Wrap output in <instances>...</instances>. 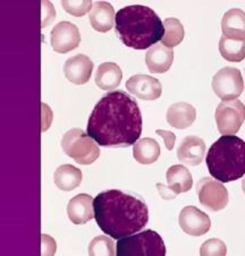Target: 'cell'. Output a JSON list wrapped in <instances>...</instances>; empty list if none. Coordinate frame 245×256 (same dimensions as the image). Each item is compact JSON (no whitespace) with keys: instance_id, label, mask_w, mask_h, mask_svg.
<instances>
[{"instance_id":"cell-1","label":"cell","mask_w":245,"mask_h":256,"mask_svg":"<svg viewBox=\"0 0 245 256\" xmlns=\"http://www.w3.org/2000/svg\"><path fill=\"white\" fill-rule=\"evenodd\" d=\"M88 134L100 146L134 145L142 134L139 104L124 91L108 92L98 101L90 114Z\"/></svg>"},{"instance_id":"cell-2","label":"cell","mask_w":245,"mask_h":256,"mask_svg":"<svg viewBox=\"0 0 245 256\" xmlns=\"http://www.w3.org/2000/svg\"><path fill=\"white\" fill-rule=\"evenodd\" d=\"M93 208L99 228L114 240L139 232L149 222L143 200L119 190L101 192L93 200Z\"/></svg>"},{"instance_id":"cell-3","label":"cell","mask_w":245,"mask_h":256,"mask_svg":"<svg viewBox=\"0 0 245 256\" xmlns=\"http://www.w3.org/2000/svg\"><path fill=\"white\" fill-rule=\"evenodd\" d=\"M115 31L128 48L144 50L161 41L165 28L156 12L142 5H132L118 10Z\"/></svg>"},{"instance_id":"cell-4","label":"cell","mask_w":245,"mask_h":256,"mask_svg":"<svg viewBox=\"0 0 245 256\" xmlns=\"http://www.w3.org/2000/svg\"><path fill=\"white\" fill-rule=\"evenodd\" d=\"M205 162L217 180H237L245 174V142L235 135H222L209 148Z\"/></svg>"},{"instance_id":"cell-5","label":"cell","mask_w":245,"mask_h":256,"mask_svg":"<svg viewBox=\"0 0 245 256\" xmlns=\"http://www.w3.org/2000/svg\"><path fill=\"white\" fill-rule=\"evenodd\" d=\"M62 148L66 156L73 158L79 164H91L100 156L99 144L80 128H72L64 134Z\"/></svg>"},{"instance_id":"cell-6","label":"cell","mask_w":245,"mask_h":256,"mask_svg":"<svg viewBox=\"0 0 245 256\" xmlns=\"http://www.w3.org/2000/svg\"><path fill=\"white\" fill-rule=\"evenodd\" d=\"M117 255H166V246L163 240L153 230H145L139 234H133L123 237L117 242Z\"/></svg>"},{"instance_id":"cell-7","label":"cell","mask_w":245,"mask_h":256,"mask_svg":"<svg viewBox=\"0 0 245 256\" xmlns=\"http://www.w3.org/2000/svg\"><path fill=\"white\" fill-rule=\"evenodd\" d=\"M219 133L235 135L245 120V106L239 100L222 101L214 114Z\"/></svg>"},{"instance_id":"cell-8","label":"cell","mask_w":245,"mask_h":256,"mask_svg":"<svg viewBox=\"0 0 245 256\" xmlns=\"http://www.w3.org/2000/svg\"><path fill=\"white\" fill-rule=\"evenodd\" d=\"M212 90L214 94L222 101L237 99L244 90L243 78L239 70L225 67L218 70L212 78Z\"/></svg>"},{"instance_id":"cell-9","label":"cell","mask_w":245,"mask_h":256,"mask_svg":"<svg viewBox=\"0 0 245 256\" xmlns=\"http://www.w3.org/2000/svg\"><path fill=\"white\" fill-rule=\"evenodd\" d=\"M197 198L200 203L210 211H221L228 204V192L219 180L204 177L196 184Z\"/></svg>"},{"instance_id":"cell-10","label":"cell","mask_w":245,"mask_h":256,"mask_svg":"<svg viewBox=\"0 0 245 256\" xmlns=\"http://www.w3.org/2000/svg\"><path fill=\"white\" fill-rule=\"evenodd\" d=\"M50 42L56 52H70L80 46L81 36L79 28L67 20L58 23L51 30Z\"/></svg>"},{"instance_id":"cell-11","label":"cell","mask_w":245,"mask_h":256,"mask_svg":"<svg viewBox=\"0 0 245 256\" xmlns=\"http://www.w3.org/2000/svg\"><path fill=\"white\" fill-rule=\"evenodd\" d=\"M178 222L185 234L191 236H202L211 227V220L196 206H185L179 213Z\"/></svg>"},{"instance_id":"cell-12","label":"cell","mask_w":245,"mask_h":256,"mask_svg":"<svg viewBox=\"0 0 245 256\" xmlns=\"http://www.w3.org/2000/svg\"><path fill=\"white\" fill-rule=\"evenodd\" d=\"M127 91L141 100H157L160 98L162 86L160 80L149 75H134L127 80Z\"/></svg>"},{"instance_id":"cell-13","label":"cell","mask_w":245,"mask_h":256,"mask_svg":"<svg viewBox=\"0 0 245 256\" xmlns=\"http://www.w3.org/2000/svg\"><path fill=\"white\" fill-rule=\"evenodd\" d=\"M93 62L85 54H75L68 58L64 65V74L71 83L75 85H83L91 78L93 70Z\"/></svg>"},{"instance_id":"cell-14","label":"cell","mask_w":245,"mask_h":256,"mask_svg":"<svg viewBox=\"0 0 245 256\" xmlns=\"http://www.w3.org/2000/svg\"><path fill=\"white\" fill-rule=\"evenodd\" d=\"M205 153L204 140L196 136H187L177 148L178 160L184 164L196 167L202 164Z\"/></svg>"},{"instance_id":"cell-15","label":"cell","mask_w":245,"mask_h":256,"mask_svg":"<svg viewBox=\"0 0 245 256\" xmlns=\"http://www.w3.org/2000/svg\"><path fill=\"white\" fill-rule=\"evenodd\" d=\"M93 198L88 194H79L67 206V216L75 224H84L94 218Z\"/></svg>"},{"instance_id":"cell-16","label":"cell","mask_w":245,"mask_h":256,"mask_svg":"<svg viewBox=\"0 0 245 256\" xmlns=\"http://www.w3.org/2000/svg\"><path fill=\"white\" fill-rule=\"evenodd\" d=\"M174 51L168 46L161 44H154L148 50L145 54V64L148 70L152 74H162L167 72L173 65Z\"/></svg>"},{"instance_id":"cell-17","label":"cell","mask_w":245,"mask_h":256,"mask_svg":"<svg viewBox=\"0 0 245 256\" xmlns=\"http://www.w3.org/2000/svg\"><path fill=\"white\" fill-rule=\"evenodd\" d=\"M115 18L114 7L107 2H94L89 12L90 23L97 32L106 33L110 31L114 28Z\"/></svg>"},{"instance_id":"cell-18","label":"cell","mask_w":245,"mask_h":256,"mask_svg":"<svg viewBox=\"0 0 245 256\" xmlns=\"http://www.w3.org/2000/svg\"><path fill=\"white\" fill-rule=\"evenodd\" d=\"M166 119L171 127L185 130L195 122L196 110L194 106L186 102H177L171 104L167 110Z\"/></svg>"},{"instance_id":"cell-19","label":"cell","mask_w":245,"mask_h":256,"mask_svg":"<svg viewBox=\"0 0 245 256\" xmlns=\"http://www.w3.org/2000/svg\"><path fill=\"white\" fill-rule=\"evenodd\" d=\"M223 36L234 40H245V12L239 8L227 10L221 20Z\"/></svg>"},{"instance_id":"cell-20","label":"cell","mask_w":245,"mask_h":256,"mask_svg":"<svg viewBox=\"0 0 245 256\" xmlns=\"http://www.w3.org/2000/svg\"><path fill=\"white\" fill-rule=\"evenodd\" d=\"M123 72L115 62H104L99 65L96 72V84L105 91H113L122 82Z\"/></svg>"},{"instance_id":"cell-21","label":"cell","mask_w":245,"mask_h":256,"mask_svg":"<svg viewBox=\"0 0 245 256\" xmlns=\"http://www.w3.org/2000/svg\"><path fill=\"white\" fill-rule=\"evenodd\" d=\"M168 187L176 195L186 193L193 185L192 174L186 167L182 164H175L167 170L166 174Z\"/></svg>"},{"instance_id":"cell-22","label":"cell","mask_w":245,"mask_h":256,"mask_svg":"<svg viewBox=\"0 0 245 256\" xmlns=\"http://www.w3.org/2000/svg\"><path fill=\"white\" fill-rule=\"evenodd\" d=\"M82 172L72 164H62L56 169L54 180L56 186L64 192H70L79 187L82 182Z\"/></svg>"},{"instance_id":"cell-23","label":"cell","mask_w":245,"mask_h":256,"mask_svg":"<svg viewBox=\"0 0 245 256\" xmlns=\"http://www.w3.org/2000/svg\"><path fill=\"white\" fill-rule=\"evenodd\" d=\"M160 156V146L156 140L142 138L133 146V156L141 164H151Z\"/></svg>"},{"instance_id":"cell-24","label":"cell","mask_w":245,"mask_h":256,"mask_svg":"<svg viewBox=\"0 0 245 256\" xmlns=\"http://www.w3.org/2000/svg\"><path fill=\"white\" fill-rule=\"evenodd\" d=\"M219 51L227 62H242L245 58V40H234L222 36L219 41Z\"/></svg>"},{"instance_id":"cell-25","label":"cell","mask_w":245,"mask_h":256,"mask_svg":"<svg viewBox=\"0 0 245 256\" xmlns=\"http://www.w3.org/2000/svg\"><path fill=\"white\" fill-rule=\"evenodd\" d=\"M163 28H165V34H163L161 42L163 46H168L173 49L174 46H178L184 39V26L177 18L168 17L163 20Z\"/></svg>"},{"instance_id":"cell-26","label":"cell","mask_w":245,"mask_h":256,"mask_svg":"<svg viewBox=\"0 0 245 256\" xmlns=\"http://www.w3.org/2000/svg\"><path fill=\"white\" fill-rule=\"evenodd\" d=\"M116 253L114 240L109 237L98 236L90 242V255H115Z\"/></svg>"},{"instance_id":"cell-27","label":"cell","mask_w":245,"mask_h":256,"mask_svg":"<svg viewBox=\"0 0 245 256\" xmlns=\"http://www.w3.org/2000/svg\"><path fill=\"white\" fill-rule=\"evenodd\" d=\"M93 4L89 0H85V2H62V6L64 10H65L68 14L73 16H83L90 12L91 10Z\"/></svg>"},{"instance_id":"cell-28","label":"cell","mask_w":245,"mask_h":256,"mask_svg":"<svg viewBox=\"0 0 245 256\" xmlns=\"http://www.w3.org/2000/svg\"><path fill=\"white\" fill-rule=\"evenodd\" d=\"M227 248L225 242L217 238L204 242L200 248L201 255H226Z\"/></svg>"},{"instance_id":"cell-29","label":"cell","mask_w":245,"mask_h":256,"mask_svg":"<svg viewBox=\"0 0 245 256\" xmlns=\"http://www.w3.org/2000/svg\"><path fill=\"white\" fill-rule=\"evenodd\" d=\"M42 28L48 26L56 17V12L54 6L49 2H42Z\"/></svg>"},{"instance_id":"cell-30","label":"cell","mask_w":245,"mask_h":256,"mask_svg":"<svg viewBox=\"0 0 245 256\" xmlns=\"http://www.w3.org/2000/svg\"><path fill=\"white\" fill-rule=\"evenodd\" d=\"M42 240V250H41V254L42 255H51L56 253V242L51 238L48 234H42L41 236Z\"/></svg>"},{"instance_id":"cell-31","label":"cell","mask_w":245,"mask_h":256,"mask_svg":"<svg viewBox=\"0 0 245 256\" xmlns=\"http://www.w3.org/2000/svg\"><path fill=\"white\" fill-rule=\"evenodd\" d=\"M156 133L162 138L167 150H169V151L173 150L175 142H176V135L173 133V132L165 130H157Z\"/></svg>"},{"instance_id":"cell-32","label":"cell","mask_w":245,"mask_h":256,"mask_svg":"<svg viewBox=\"0 0 245 256\" xmlns=\"http://www.w3.org/2000/svg\"><path fill=\"white\" fill-rule=\"evenodd\" d=\"M157 190H158V192H159V194H160V196L161 198H163V200H173V198H175L176 195L173 190H171L169 187H168V185H163V184H160V182H158L157 184Z\"/></svg>"},{"instance_id":"cell-33","label":"cell","mask_w":245,"mask_h":256,"mask_svg":"<svg viewBox=\"0 0 245 256\" xmlns=\"http://www.w3.org/2000/svg\"><path fill=\"white\" fill-rule=\"evenodd\" d=\"M42 114H44V124L47 120V128H48L51 124V119H53V112H51L49 106L45 104H42Z\"/></svg>"},{"instance_id":"cell-34","label":"cell","mask_w":245,"mask_h":256,"mask_svg":"<svg viewBox=\"0 0 245 256\" xmlns=\"http://www.w3.org/2000/svg\"><path fill=\"white\" fill-rule=\"evenodd\" d=\"M242 190H243V192H244V194H245V177H244V179H243V182H242Z\"/></svg>"}]
</instances>
